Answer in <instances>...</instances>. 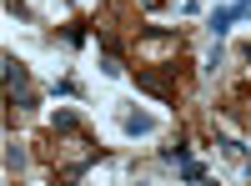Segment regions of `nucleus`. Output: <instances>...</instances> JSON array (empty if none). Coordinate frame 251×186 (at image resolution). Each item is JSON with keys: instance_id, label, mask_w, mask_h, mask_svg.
I'll use <instances>...</instances> for the list:
<instances>
[{"instance_id": "9", "label": "nucleus", "mask_w": 251, "mask_h": 186, "mask_svg": "<svg viewBox=\"0 0 251 186\" xmlns=\"http://www.w3.org/2000/svg\"><path fill=\"white\" fill-rule=\"evenodd\" d=\"M236 10H241V15H251V0H236Z\"/></svg>"}, {"instance_id": "8", "label": "nucleus", "mask_w": 251, "mask_h": 186, "mask_svg": "<svg viewBox=\"0 0 251 186\" xmlns=\"http://www.w3.org/2000/svg\"><path fill=\"white\" fill-rule=\"evenodd\" d=\"M5 10H10V15H20V20H30V5H25V0H5Z\"/></svg>"}, {"instance_id": "2", "label": "nucleus", "mask_w": 251, "mask_h": 186, "mask_svg": "<svg viewBox=\"0 0 251 186\" xmlns=\"http://www.w3.org/2000/svg\"><path fill=\"white\" fill-rule=\"evenodd\" d=\"M96 46H100V71H106V76H121V71H126V51H121V40H116L106 26H96Z\"/></svg>"}, {"instance_id": "7", "label": "nucleus", "mask_w": 251, "mask_h": 186, "mask_svg": "<svg viewBox=\"0 0 251 186\" xmlns=\"http://www.w3.org/2000/svg\"><path fill=\"white\" fill-rule=\"evenodd\" d=\"M181 176H186V181H201V176H206V166H201V161H191V156H186V161H181Z\"/></svg>"}, {"instance_id": "3", "label": "nucleus", "mask_w": 251, "mask_h": 186, "mask_svg": "<svg viewBox=\"0 0 251 186\" xmlns=\"http://www.w3.org/2000/svg\"><path fill=\"white\" fill-rule=\"evenodd\" d=\"M231 20H241V10H236V5H221V10H211V15H206V30L221 40L226 30H231Z\"/></svg>"}, {"instance_id": "1", "label": "nucleus", "mask_w": 251, "mask_h": 186, "mask_svg": "<svg viewBox=\"0 0 251 186\" xmlns=\"http://www.w3.org/2000/svg\"><path fill=\"white\" fill-rule=\"evenodd\" d=\"M136 86L156 101H176L181 96V76H176V60H156V66H141L136 71Z\"/></svg>"}, {"instance_id": "4", "label": "nucleus", "mask_w": 251, "mask_h": 186, "mask_svg": "<svg viewBox=\"0 0 251 186\" xmlns=\"http://www.w3.org/2000/svg\"><path fill=\"white\" fill-rule=\"evenodd\" d=\"M121 131L126 136H146V131H156V121L146 111H121Z\"/></svg>"}, {"instance_id": "6", "label": "nucleus", "mask_w": 251, "mask_h": 186, "mask_svg": "<svg viewBox=\"0 0 251 186\" xmlns=\"http://www.w3.org/2000/svg\"><path fill=\"white\" fill-rule=\"evenodd\" d=\"M161 161H171V166H181V161H186V141H171V146H161Z\"/></svg>"}, {"instance_id": "10", "label": "nucleus", "mask_w": 251, "mask_h": 186, "mask_svg": "<svg viewBox=\"0 0 251 186\" xmlns=\"http://www.w3.org/2000/svg\"><path fill=\"white\" fill-rule=\"evenodd\" d=\"M241 60H246V66H251V46H241Z\"/></svg>"}, {"instance_id": "5", "label": "nucleus", "mask_w": 251, "mask_h": 186, "mask_svg": "<svg viewBox=\"0 0 251 186\" xmlns=\"http://www.w3.org/2000/svg\"><path fill=\"white\" fill-rule=\"evenodd\" d=\"M25 171V151H20V141H5V176Z\"/></svg>"}]
</instances>
